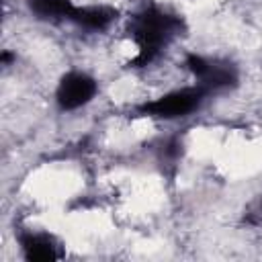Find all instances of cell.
<instances>
[{
	"label": "cell",
	"instance_id": "6da1fadb",
	"mask_svg": "<svg viewBox=\"0 0 262 262\" xmlns=\"http://www.w3.org/2000/svg\"><path fill=\"white\" fill-rule=\"evenodd\" d=\"M184 23L178 14H172L160 6H145L131 16L127 33L137 45V55L129 66L143 68L151 63L164 47H168L178 35H182Z\"/></svg>",
	"mask_w": 262,
	"mask_h": 262
},
{
	"label": "cell",
	"instance_id": "7a4b0ae2",
	"mask_svg": "<svg viewBox=\"0 0 262 262\" xmlns=\"http://www.w3.org/2000/svg\"><path fill=\"white\" fill-rule=\"evenodd\" d=\"M205 90L201 86H188V88H178V90H172L156 100H149V102H143L137 113L141 117H154V119H180V117H186L190 113H194L203 98H205Z\"/></svg>",
	"mask_w": 262,
	"mask_h": 262
},
{
	"label": "cell",
	"instance_id": "3957f363",
	"mask_svg": "<svg viewBox=\"0 0 262 262\" xmlns=\"http://www.w3.org/2000/svg\"><path fill=\"white\" fill-rule=\"evenodd\" d=\"M184 66L196 78L199 82L196 86H201L205 92H215V90H223L237 84V70L229 61H219L199 53H188L184 59Z\"/></svg>",
	"mask_w": 262,
	"mask_h": 262
},
{
	"label": "cell",
	"instance_id": "277c9868",
	"mask_svg": "<svg viewBox=\"0 0 262 262\" xmlns=\"http://www.w3.org/2000/svg\"><path fill=\"white\" fill-rule=\"evenodd\" d=\"M98 92L96 80L80 70H70L66 72L55 88V102L61 111H76L88 104Z\"/></svg>",
	"mask_w": 262,
	"mask_h": 262
},
{
	"label": "cell",
	"instance_id": "5b68a950",
	"mask_svg": "<svg viewBox=\"0 0 262 262\" xmlns=\"http://www.w3.org/2000/svg\"><path fill=\"white\" fill-rule=\"evenodd\" d=\"M18 246L29 262H53L61 258V250L55 237L43 231H20Z\"/></svg>",
	"mask_w": 262,
	"mask_h": 262
},
{
	"label": "cell",
	"instance_id": "8992f818",
	"mask_svg": "<svg viewBox=\"0 0 262 262\" xmlns=\"http://www.w3.org/2000/svg\"><path fill=\"white\" fill-rule=\"evenodd\" d=\"M117 16H119V12L113 6H104V4L78 6L74 16H72V23H76L88 31H104L117 20Z\"/></svg>",
	"mask_w": 262,
	"mask_h": 262
},
{
	"label": "cell",
	"instance_id": "52a82bcc",
	"mask_svg": "<svg viewBox=\"0 0 262 262\" xmlns=\"http://www.w3.org/2000/svg\"><path fill=\"white\" fill-rule=\"evenodd\" d=\"M27 6L41 20H72L78 8L72 0H27Z\"/></svg>",
	"mask_w": 262,
	"mask_h": 262
},
{
	"label": "cell",
	"instance_id": "ba28073f",
	"mask_svg": "<svg viewBox=\"0 0 262 262\" xmlns=\"http://www.w3.org/2000/svg\"><path fill=\"white\" fill-rule=\"evenodd\" d=\"M12 59H14V55H12L10 51H2V55H0V61H2L4 66H8Z\"/></svg>",
	"mask_w": 262,
	"mask_h": 262
}]
</instances>
